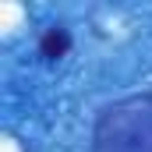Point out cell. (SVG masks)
I'll return each instance as SVG.
<instances>
[{"label": "cell", "instance_id": "6da1fadb", "mask_svg": "<svg viewBox=\"0 0 152 152\" xmlns=\"http://www.w3.org/2000/svg\"><path fill=\"white\" fill-rule=\"evenodd\" d=\"M92 152H152V92L103 106L92 127Z\"/></svg>", "mask_w": 152, "mask_h": 152}, {"label": "cell", "instance_id": "7a4b0ae2", "mask_svg": "<svg viewBox=\"0 0 152 152\" xmlns=\"http://www.w3.org/2000/svg\"><path fill=\"white\" fill-rule=\"evenodd\" d=\"M67 50H71V36H67V28L53 25V28L42 32V39H39V53H42L46 60H60Z\"/></svg>", "mask_w": 152, "mask_h": 152}]
</instances>
